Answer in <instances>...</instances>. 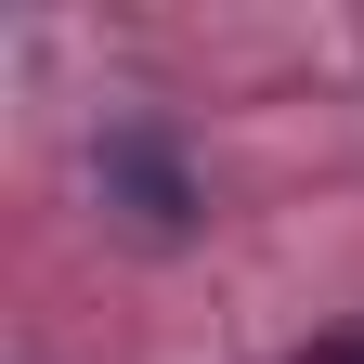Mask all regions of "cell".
<instances>
[{"instance_id":"cell-1","label":"cell","mask_w":364,"mask_h":364,"mask_svg":"<svg viewBox=\"0 0 364 364\" xmlns=\"http://www.w3.org/2000/svg\"><path fill=\"white\" fill-rule=\"evenodd\" d=\"M105 182L130 196V221H156V235H182V221H196V169H182L156 130H105Z\"/></svg>"},{"instance_id":"cell-2","label":"cell","mask_w":364,"mask_h":364,"mask_svg":"<svg viewBox=\"0 0 364 364\" xmlns=\"http://www.w3.org/2000/svg\"><path fill=\"white\" fill-rule=\"evenodd\" d=\"M299 364H364V338H312V351H299Z\"/></svg>"}]
</instances>
